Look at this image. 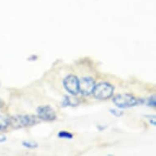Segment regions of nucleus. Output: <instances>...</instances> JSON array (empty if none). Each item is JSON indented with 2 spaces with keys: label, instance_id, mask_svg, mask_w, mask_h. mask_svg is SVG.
I'll return each mask as SVG.
<instances>
[{
  "label": "nucleus",
  "instance_id": "obj_1",
  "mask_svg": "<svg viewBox=\"0 0 156 156\" xmlns=\"http://www.w3.org/2000/svg\"><path fill=\"white\" fill-rule=\"evenodd\" d=\"M39 119L34 115H14L10 119V124L14 128H21L35 125L39 123Z\"/></svg>",
  "mask_w": 156,
  "mask_h": 156
},
{
  "label": "nucleus",
  "instance_id": "obj_2",
  "mask_svg": "<svg viewBox=\"0 0 156 156\" xmlns=\"http://www.w3.org/2000/svg\"><path fill=\"white\" fill-rule=\"evenodd\" d=\"M113 102L119 108H130L140 104V99L128 93L119 94L113 98Z\"/></svg>",
  "mask_w": 156,
  "mask_h": 156
},
{
  "label": "nucleus",
  "instance_id": "obj_3",
  "mask_svg": "<svg viewBox=\"0 0 156 156\" xmlns=\"http://www.w3.org/2000/svg\"><path fill=\"white\" fill-rule=\"evenodd\" d=\"M114 93V87L107 82H101L95 85L92 92L93 97L97 100H107L112 97Z\"/></svg>",
  "mask_w": 156,
  "mask_h": 156
},
{
  "label": "nucleus",
  "instance_id": "obj_4",
  "mask_svg": "<svg viewBox=\"0 0 156 156\" xmlns=\"http://www.w3.org/2000/svg\"><path fill=\"white\" fill-rule=\"evenodd\" d=\"M64 87L67 92L71 95L80 93V80L74 74H69L64 80Z\"/></svg>",
  "mask_w": 156,
  "mask_h": 156
},
{
  "label": "nucleus",
  "instance_id": "obj_5",
  "mask_svg": "<svg viewBox=\"0 0 156 156\" xmlns=\"http://www.w3.org/2000/svg\"><path fill=\"white\" fill-rule=\"evenodd\" d=\"M95 81L91 77H84L80 80V92L83 96L92 95L95 87Z\"/></svg>",
  "mask_w": 156,
  "mask_h": 156
},
{
  "label": "nucleus",
  "instance_id": "obj_6",
  "mask_svg": "<svg viewBox=\"0 0 156 156\" xmlns=\"http://www.w3.org/2000/svg\"><path fill=\"white\" fill-rule=\"evenodd\" d=\"M38 118L44 121H53L56 119L55 110L50 105H44L37 109Z\"/></svg>",
  "mask_w": 156,
  "mask_h": 156
},
{
  "label": "nucleus",
  "instance_id": "obj_7",
  "mask_svg": "<svg viewBox=\"0 0 156 156\" xmlns=\"http://www.w3.org/2000/svg\"><path fill=\"white\" fill-rule=\"evenodd\" d=\"M9 125H10V119L4 115H0V131L5 130Z\"/></svg>",
  "mask_w": 156,
  "mask_h": 156
},
{
  "label": "nucleus",
  "instance_id": "obj_8",
  "mask_svg": "<svg viewBox=\"0 0 156 156\" xmlns=\"http://www.w3.org/2000/svg\"><path fill=\"white\" fill-rule=\"evenodd\" d=\"M57 136H58V137L59 138H62V139H72L73 138V134L70 133H69V132H67V131H61L58 134H57Z\"/></svg>",
  "mask_w": 156,
  "mask_h": 156
},
{
  "label": "nucleus",
  "instance_id": "obj_9",
  "mask_svg": "<svg viewBox=\"0 0 156 156\" xmlns=\"http://www.w3.org/2000/svg\"><path fill=\"white\" fill-rule=\"evenodd\" d=\"M75 100V98H72V97H66L64 99V101H63V105L64 106H68V105H76L75 103H74V101Z\"/></svg>",
  "mask_w": 156,
  "mask_h": 156
},
{
  "label": "nucleus",
  "instance_id": "obj_10",
  "mask_svg": "<svg viewBox=\"0 0 156 156\" xmlns=\"http://www.w3.org/2000/svg\"><path fill=\"white\" fill-rule=\"evenodd\" d=\"M22 145H23L25 147H27V148L30 149H34L38 146V144L34 142V141H23L22 142Z\"/></svg>",
  "mask_w": 156,
  "mask_h": 156
},
{
  "label": "nucleus",
  "instance_id": "obj_11",
  "mask_svg": "<svg viewBox=\"0 0 156 156\" xmlns=\"http://www.w3.org/2000/svg\"><path fill=\"white\" fill-rule=\"evenodd\" d=\"M149 106H152V107H155L156 103H155V97L153 96V97H150L148 99V102H147Z\"/></svg>",
  "mask_w": 156,
  "mask_h": 156
},
{
  "label": "nucleus",
  "instance_id": "obj_12",
  "mask_svg": "<svg viewBox=\"0 0 156 156\" xmlns=\"http://www.w3.org/2000/svg\"><path fill=\"white\" fill-rule=\"evenodd\" d=\"M110 113L111 114H113L114 115H115L116 117H119V116H121V115H123V113L122 112V111H119V110H110Z\"/></svg>",
  "mask_w": 156,
  "mask_h": 156
},
{
  "label": "nucleus",
  "instance_id": "obj_13",
  "mask_svg": "<svg viewBox=\"0 0 156 156\" xmlns=\"http://www.w3.org/2000/svg\"><path fill=\"white\" fill-rule=\"evenodd\" d=\"M147 118H149L148 119L150 120V123L152 124L153 126H155V116L154 115H153L152 117L151 116H146Z\"/></svg>",
  "mask_w": 156,
  "mask_h": 156
},
{
  "label": "nucleus",
  "instance_id": "obj_14",
  "mask_svg": "<svg viewBox=\"0 0 156 156\" xmlns=\"http://www.w3.org/2000/svg\"><path fill=\"white\" fill-rule=\"evenodd\" d=\"M6 140H7V137H6L3 134H2V133H0V142H3V141H5Z\"/></svg>",
  "mask_w": 156,
  "mask_h": 156
}]
</instances>
